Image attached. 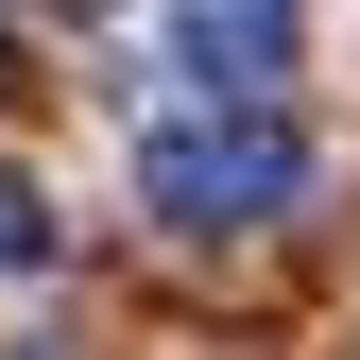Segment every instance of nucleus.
<instances>
[{
	"label": "nucleus",
	"instance_id": "2",
	"mask_svg": "<svg viewBox=\"0 0 360 360\" xmlns=\"http://www.w3.org/2000/svg\"><path fill=\"white\" fill-rule=\"evenodd\" d=\"M155 34H172V69H189V103H275L292 52H309L292 0H172Z\"/></svg>",
	"mask_w": 360,
	"mask_h": 360
},
{
	"label": "nucleus",
	"instance_id": "3",
	"mask_svg": "<svg viewBox=\"0 0 360 360\" xmlns=\"http://www.w3.org/2000/svg\"><path fill=\"white\" fill-rule=\"evenodd\" d=\"M69 257V223H52V189H34V172H0V292H34Z\"/></svg>",
	"mask_w": 360,
	"mask_h": 360
},
{
	"label": "nucleus",
	"instance_id": "1",
	"mask_svg": "<svg viewBox=\"0 0 360 360\" xmlns=\"http://www.w3.org/2000/svg\"><path fill=\"white\" fill-rule=\"evenodd\" d=\"M138 206L189 223V240H257V223L309 206V120H275V103H189V120H155V138H138Z\"/></svg>",
	"mask_w": 360,
	"mask_h": 360
}]
</instances>
